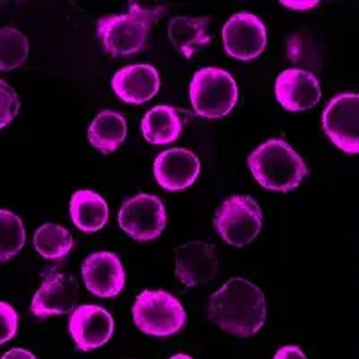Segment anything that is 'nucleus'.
<instances>
[{"label":"nucleus","mask_w":359,"mask_h":359,"mask_svg":"<svg viewBox=\"0 0 359 359\" xmlns=\"http://www.w3.org/2000/svg\"><path fill=\"white\" fill-rule=\"evenodd\" d=\"M266 298L255 284L233 277L208 298L207 314L229 334L250 338L266 323Z\"/></svg>","instance_id":"obj_1"},{"label":"nucleus","mask_w":359,"mask_h":359,"mask_svg":"<svg viewBox=\"0 0 359 359\" xmlns=\"http://www.w3.org/2000/svg\"><path fill=\"white\" fill-rule=\"evenodd\" d=\"M168 13V8H144L130 2L124 15H108L99 18L97 38L104 53L114 57H123L144 50L153 25Z\"/></svg>","instance_id":"obj_2"},{"label":"nucleus","mask_w":359,"mask_h":359,"mask_svg":"<svg viewBox=\"0 0 359 359\" xmlns=\"http://www.w3.org/2000/svg\"><path fill=\"white\" fill-rule=\"evenodd\" d=\"M248 168L261 187L277 192L293 191L309 175L302 156L284 139H269L261 144L248 156Z\"/></svg>","instance_id":"obj_3"},{"label":"nucleus","mask_w":359,"mask_h":359,"mask_svg":"<svg viewBox=\"0 0 359 359\" xmlns=\"http://www.w3.org/2000/svg\"><path fill=\"white\" fill-rule=\"evenodd\" d=\"M133 322L139 331L155 338H169L184 329L187 313L175 294L162 290H146L133 304Z\"/></svg>","instance_id":"obj_4"},{"label":"nucleus","mask_w":359,"mask_h":359,"mask_svg":"<svg viewBox=\"0 0 359 359\" xmlns=\"http://www.w3.org/2000/svg\"><path fill=\"white\" fill-rule=\"evenodd\" d=\"M189 94L192 110L200 117L221 118L237 104L239 88L230 72L217 67H205L192 76Z\"/></svg>","instance_id":"obj_5"},{"label":"nucleus","mask_w":359,"mask_h":359,"mask_svg":"<svg viewBox=\"0 0 359 359\" xmlns=\"http://www.w3.org/2000/svg\"><path fill=\"white\" fill-rule=\"evenodd\" d=\"M214 229L224 243L246 246L259 236L262 229V210L252 196L233 194L217 207Z\"/></svg>","instance_id":"obj_6"},{"label":"nucleus","mask_w":359,"mask_h":359,"mask_svg":"<svg viewBox=\"0 0 359 359\" xmlns=\"http://www.w3.org/2000/svg\"><path fill=\"white\" fill-rule=\"evenodd\" d=\"M117 219L118 226L131 239L146 243L162 236L168 226V210L155 194L139 192L121 205Z\"/></svg>","instance_id":"obj_7"},{"label":"nucleus","mask_w":359,"mask_h":359,"mask_svg":"<svg viewBox=\"0 0 359 359\" xmlns=\"http://www.w3.org/2000/svg\"><path fill=\"white\" fill-rule=\"evenodd\" d=\"M359 95L338 94L327 102L322 114V128L336 147L347 155L359 153Z\"/></svg>","instance_id":"obj_8"},{"label":"nucleus","mask_w":359,"mask_h":359,"mask_svg":"<svg viewBox=\"0 0 359 359\" xmlns=\"http://www.w3.org/2000/svg\"><path fill=\"white\" fill-rule=\"evenodd\" d=\"M226 54L241 62H252L261 56L268 43L264 22L252 13H237L226 20L221 31Z\"/></svg>","instance_id":"obj_9"},{"label":"nucleus","mask_w":359,"mask_h":359,"mask_svg":"<svg viewBox=\"0 0 359 359\" xmlns=\"http://www.w3.org/2000/svg\"><path fill=\"white\" fill-rule=\"evenodd\" d=\"M114 331V316L104 307L85 304L70 313L69 332L81 352L95 351L107 345Z\"/></svg>","instance_id":"obj_10"},{"label":"nucleus","mask_w":359,"mask_h":359,"mask_svg":"<svg viewBox=\"0 0 359 359\" xmlns=\"http://www.w3.org/2000/svg\"><path fill=\"white\" fill-rule=\"evenodd\" d=\"M78 297L79 284L70 273L45 275L31 302V313L41 320L69 314L76 309Z\"/></svg>","instance_id":"obj_11"},{"label":"nucleus","mask_w":359,"mask_h":359,"mask_svg":"<svg viewBox=\"0 0 359 359\" xmlns=\"http://www.w3.org/2000/svg\"><path fill=\"white\" fill-rule=\"evenodd\" d=\"M81 275L86 290L99 298H114L126 286V271L118 255L94 252L83 261Z\"/></svg>","instance_id":"obj_12"},{"label":"nucleus","mask_w":359,"mask_h":359,"mask_svg":"<svg viewBox=\"0 0 359 359\" xmlns=\"http://www.w3.org/2000/svg\"><path fill=\"white\" fill-rule=\"evenodd\" d=\"M275 97L287 111H306L318 104L322 97L320 81L304 69H286L275 81Z\"/></svg>","instance_id":"obj_13"},{"label":"nucleus","mask_w":359,"mask_h":359,"mask_svg":"<svg viewBox=\"0 0 359 359\" xmlns=\"http://www.w3.org/2000/svg\"><path fill=\"white\" fill-rule=\"evenodd\" d=\"M201 171L200 158L185 147L162 151L153 163V175L165 191L178 192L191 187Z\"/></svg>","instance_id":"obj_14"},{"label":"nucleus","mask_w":359,"mask_h":359,"mask_svg":"<svg viewBox=\"0 0 359 359\" xmlns=\"http://www.w3.org/2000/svg\"><path fill=\"white\" fill-rule=\"evenodd\" d=\"M217 273V255L214 245L192 241L176 250V277L187 287L214 280Z\"/></svg>","instance_id":"obj_15"},{"label":"nucleus","mask_w":359,"mask_h":359,"mask_svg":"<svg viewBox=\"0 0 359 359\" xmlns=\"http://www.w3.org/2000/svg\"><path fill=\"white\" fill-rule=\"evenodd\" d=\"M111 88L123 102L144 104L158 94V70L147 63L128 65L115 72L114 79H111Z\"/></svg>","instance_id":"obj_16"},{"label":"nucleus","mask_w":359,"mask_h":359,"mask_svg":"<svg viewBox=\"0 0 359 359\" xmlns=\"http://www.w3.org/2000/svg\"><path fill=\"white\" fill-rule=\"evenodd\" d=\"M185 121L182 118L180 111L169 104H158L151 108L142 117L144 139L153 146H165L180 139V135L184 131Z\"/></svg>","instance_id":"obj_17"},{"label":"nucleus","mask_w":359,"mask_h":359,"mask_svg":"<svg viewBox=\"0 0 359 359\" xmlns=\"http://www.w3.org/2000/svg\"><path fill=\"white\" fill-rule=\"evenodd\" d=\"M70 217L81 232L92 233L101 230L108 223L110 208L101 194L81 189L74 192L70 198Z\"/></svg>","instance_id":"obj_18"},{"label":"nucleus","mask_w":359,"mask_h":359,"mask_svg":"<svg viewBox=\"0 0 359 359\" xmlns=\"http://www.w3.org/2000/svg\"><path fill=\"white\" fill-rule=\"evenodd\" d=\"M210 18L207 17H176L169 24V40L185 60H191L198 50L207 47L212 36L208 34Z\"/></svg>","instance_id":"obj_19"},{"label":"nucleus","mask_w":359,"mask_h":359,"mask_svg":"<svg viewBox=\"0 0 359 359\" xmlns=\"http://www.w3.org/2000/svg\"><path fill=\"white\" fill-rule=\"evenodd\" d=\"M128 124L123 114L114 110H102L88 126V142L97 151L110 155L117 151L126 140Z\"/></svg>","instance_id":"obj_20"},{"label":"nucleus","mask_w":359,"mask_h":359,"mask_svg":"<svg viewBox=\"0 0 359 359\" xmlns=\"http://www.w3.org/2000/svg\"><path fill=\"white\" fill-rule=\"evenodd\" d=\"M33 245L43 259L62 261L72 250L74 237L62 224L45 223L34 232Z\"/></svg>","instance_id":"obj_21"},{"label":"nucleus","mask_w":359,"mask_h":359,"mask_svg":"<svg viewBox=\"0 0 359 359\" xmlns=\"http://www.w3.org/2000/svg\"><path fill=\"white\" fill-rule=\"evenodd\" d=\"M25 245V226L20 216L0 208V262L11 261Z\"/></svg>","instance_id":"obj_22"},{"label":"nucleus","mask_w":359,"mask_h":359,"mask_svg":"<svg viewBox=\"0 0 359 359\" xmlns=\"http://www.w3.org/2000/svg\"><path fill=\"white\" fill-rule=\"evenodd\" d=\"M27 56V36L15 27H0V72L17 69Z\"/></svg>","instance_id":"obj_23"},{"label":"nucleus","mask_w":359,"mask_h":359,"mask_svg":"<svg viewBox=\"0 0 359 359\" xmlns=\"http://www.w3.org/2000/svg\"><path fill=\"white\" fill-rule=\"evenodd\" d=\"M20 110V99L11 85L0 79V130H4Z\"/></svg>","instance_id":"obj_24"},{"label":"nucleus","mask_w":359,"mask_h":359,"mask_svg":"<svg viewBox=\"0 0 359 359\" xmlns=\"http://www.w3.org/2000/svg\"><path fill=\"white\" fill-rule=\"evenodd\" d=\"M18 331V313L8 302H0V345L15 338Z\"/></svg>","instance_id":"obj_25"},{"label":"nucleus","mask_w":359,"mask_h":359,"mask_svg":"<svg viewBox=\"0 0 359 359\" xmlns=\"http://www.w3.org/2000/svg\"><path fill=\"white\" fill-rule=\"evenodd\" d=\"M273 359H307V355L297 345H286V347H280L275 352Z\"/></svg>","instance_id":"obj_26"},{"label":"nucleus","mask_w":359,"mask_h":359,"mask_svg":"<svg viewBox=\"0 0 359 359\" xmlns=\"http://www.w3.org/2000/svg\"><path fill=\"white\" fill-rule=\"evenodd\" d=\"M0 359H36V355H34L31 351H27V348L15 347L11 348V351L6 352Z\"/></svg>","instance_id":"obj_27"},{"label":"nucleus","mask_w":359,"mask_h":359,"mask_svg":"<svg viewBox=\"0 0 359 359\" xmlns=\"http://www.w3.org/2000/svg\"><path fill=\"white\" fill-rule=\"evenodd\" d=\"M282 6H286L290 9H297V11H302V9H313L318 6V0H313V2H290V0H282Z\"/></svg>","instance_id":"obj_28"},{"label":"nucleus","mask_w":359,"mask_h":359,"mask_svg":"<svg viewBox=\"0 0 359 359\" xmlns=\"http://www.w3.org/2000/svg\"><path fill=\"white\" fill-rule=\"evenodd\" d=\"M169 359H194V358H191L189 354H175V355H171Z\"/></svg>","instance_id":"obj_29"}]
</instances>
